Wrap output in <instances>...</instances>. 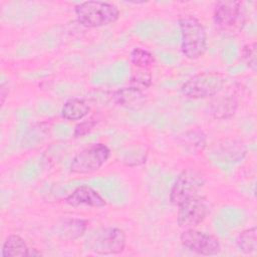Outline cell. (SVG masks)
Masks as SVG:
<instances>
[{"label":"cell","mask_w":257,"mask_h":257,"mask_svg":"<svg viewBox=\"0 0 257 257\" xmlns=\"http://www.w3.org/2000/svg\"><path fill=\"white\" fill-rule=\"evenodd\" d=\"M178 22L183 55L190 60L201 58L208 48V37L204 25L193 15H184Z\"/></svg>","instance_id":"6da1fadb"},{"label":"cell","mask_w":257,"mask_h":257,"mask_svg":"<svg viewBox=\"0 0 257 257\" xmlns=\"http://www.w3.org/2000/svg\"><path fill=\"white\" fill-rule=\"evenodd\" d=\"M74 13L78 23L87 28H97L114 23L120 15L116 5L106 1L89 0L77 3Z\"/></svg>","instance_id":"7a4b0ae2"},{"label":"cell","mask_w":257,"mask_h":257,"mask_svg":"<svg viewBox=\"0 0 257 257\" xmlns=\"http://www.w3.org/2000/svg\"><path fill=\"white\" fill-rule=\"evenodd\" d=\"M215 27L225 35L240 33L246 23V10L240 0L217 1L213 10Z\"/></svg>","instance_id":"3957f363"},{"label":"cell","mask_w":257,"mask_h":257,"mask_svg":"<svg viewBox=\"0 0 257 257\" xmlns=\"http://www.w3.org/2000/svg\"><path fill=\"white\" fill-rule=\"evenodd\" d=\"M126 244V236L118 227L108 226L93 230L84 241L86 250L97 255H116L121 253Z\"/></svg>","instance_id":"277c9868"},{"label":"cell","mask_w":257,"mask_h":257,"mask_svg":"<svg viewBox=\"0 0 257 257\" xmlns=\"http://www.w3.org/2000/svg\"><path fill=\"white\" fill-rule=\"evenodd\" d=\"M226 78L217 72H202L184 82L181 92L188 98L203 99L214 97L225 87Z\"/></svg>","instance_id":"5b68a950"},{"label":"cell","mask_w":257,"mask_h":257,"mask_svg":"<svg viewBox=\"0 0 257 257\" xmlns=\"http://www.w3.org/2000/svg\"><path fill=\"white\" fill-rule=\"evenodd\" d=\"M110 156L109 148L102 143L91 144L79 151L71 160L69 170L72 174L87 175L98 171Z\"/></svg>","instance_id":"8992f818"},{"label":"cell","mask_w":257,"mask_h":257,"mask_svg":"<svg viewBox=\"0 0 257 257\" xmlns=\"http://www.w3.org/2000/svg\"><path fill=\"white\" fill-rule=\"evenodd\" d=\"M205 185L203 174L193 168L182 171L175 179L169 194L172 205L178 207L190 198L200 194Z\"/></svg>","instance_id":"52a82bcc"},{"label":"cell","mask_w":257,"mask_h":257,"mask_svg":"<svg viewBox=\"0 0 257 257\" xmlns=\"http://www.w3.org/2000/svg\"><path fill=\"white\" fill-rule=\"evenodd\" d=\"M210 214V204L206 197L200 194L178 206L177 223L183 229L195 228Z\"/></svg>","instance_id":"ba28073f"},{"label":"cell","mask_w":257,"mask_h":257,"mask_svg":"<svg viewBox=\"0 0 257 257\" xmlns=\"http://www.w3.org/2000/svg\"><path fill=\"white\" fill-rule=\"evenodd\" d=\"M180 241L186 249L199 255L214 256L221 252V243L217 237L195 228L184 229Z\"/></svg>","instance_id":"9c48e42d"},{"label":"cell","mask_w":257,"mask_h":257,"mask_svg":"<svg viewBox=\"0 0 257 257\" xmlns=\"http://www.w3.org/2000/svg\"><path fill=\"white\" fill-rule=\"evenodd\" d=\"M64 202L71 207H91L103 208L106 206V200L92 187L82 185L76 187L64 199Z\"/></svg>","instance_id":"30bf717a"},{"label":"cell","mask_w":257,"mask_h":257,"mask_svg":"<svg viewBox=\"0 0 257 257\" xmlns=\"http://www.w3.org/2000/svg\"><path fill=\"white\" fill-rule=\"evenodd\" d=\"M247 154V148L241 141L225 139L217 143L213 149L216 159L224 163H237L242 161Z\"/></svg>","instance_id":"8fae6325"},{"label":"cell","mask_w":257,"mask_h":257,"mask_svg":"<svg viewBox=\"0 0 257 257\" xmlns=\"http://www.w3.org/2000/svg\"><path fill=\"white\" fill-rule=\"evenodd\" d=\"M111 98L117 105L131 110H137L143 107L147 99L144 90L130 85L112 91Z\"/></svg>","instance_id":"7c38bea8"},{"label":"cell","mask_w":257,"mask_h":257,"mask_svg":"<svg viewBox=\"0 0 257 257\" xmlns=\"http://www.w3.org/2000/svg\"><path fill=\"white\" fill-rule=\"evenodd\" d=\"M87 221L79 218H65L58 221L54 227V234L62 240L74 241L84 235Z\"/></svg>","instance_id":"4fadbf2b"},{"label":"cell","mask_w":257,"mask_h":257,"mask_svg":"<svg viewBox=\"0 0 257 257\" xmlns=\"http://www.w3.org/2000/svg\"><path fill=\"white\" fill-rule=\"evenodd\" d=\"M239 100L233 93L215 95L210 103V113L215 119L223 120L233 116L238 108Z\"/></svg>","instance_id":"5bb4252c"},{"label":"cell","mask_w":257,"mask_h":257,"mask_svg":"<svg viewBox=\"0 0 257 257\" xmlns=\"http://www.w3.org/2000/svg\"><path fill=\"white\" fill-rule=\"evenodd\" d=\"M90 111V106L88 103L78 97H72L67 99L60 110L62 118L69 120V121H75V120H81L85 116L88 115Z\"/></svg>","instance_id":"9a60e30c"},{"label":"cell","mask_w":257,"mask_h":257,"mask_svg":"<svg viewBox=\"0 0 257 257\" xmlns=\"http://www.w3.org/2000/svg\"><path fill=\"white\" fill-rule=\"evenodd\" d=\"M181 146L191 155H198L202 153L207 146L206 135L197 128L184 132L179 137Z\"/></svg>","instance_id":"2e32d148"},{"label":"cell","mask_w":257,"mask_h":257,"mask_svg":"<svg viewBox=\"0 0 257 257\" xmlns=\"http://www.w3.org/2000/svg\"><path fill=\"white\" fill-rule=\"evenodd\" d=\"M29 247L22 237L16 234L9 235L4 241L1 249V257L28 256Z\"/></svg>","instance_id":"e0dca14e"},{"label":"cell","mask_w":257,"mask_h":257,"mask_svg":"<svg viewBox=\"0 0 257 257\" xmlns=\"http://www.w3.org/2000/svg\"><path fill=\"white\" fill-rule=\"evenodd\" d=\"M238 249L244 254H254L257 250V228L253 226L239 233L236 239Z\"/></svg>","instance_id":"ac0fdd59"},{"label":"cell","mask_w":257,"mask_h":257,"mask_svg":"<svg viewBox=\"0 0 257 257\" xmlns=\"http://www.w3.org/2000/svg\"><path fill=\"white\" fill-rule=\"evenodd\" d=\"M130 59L134 67L146 69H150L155 62L153 53L144 47H135L131 52Z\"/></svg>","instance_id":"d6986e66"},{"label":"cell","mask_w":257,"mask_h":257,"mask_svg":"<svg viewBox=\"0 0 257 257\" xmlns=\"http://www.w3.org/2000/svg\"><path fill=\"white\" fill-rule=\"evenodd\" d=\"M152 84V74L150 69L134 67L128 80V85L145 90Z\"/></svg>","instance_id":"ffe728a7"},{"label":"cell","mask_w":257,"mask_h":257,"mask_svg":"<svg viewBox=\"0 0 257 257\" xmlns=\"http://www.w3.org/2000/svg\"><path fill=\"white\" fill-rule=\"evenodd\" d=\"M241 60L251 71L255 72L257 70V43L252 41L246 43L241 48Z\"/></svg>","instance_id":"44dd1931"},{"label":"cell","mask_w":257,"mask_h":257,"mask_svg":"<svg viewBox=\"0 0 257 257\" xmlns=\"http://www.w3.org/2000/svg\"><path fill=\"white\" fill-rule=\"evenodd\" d=\"M147 161V153L141 148H131L123 154L122 163L127 167H138L145 164Z\"/></svg>","instance_id":"7402d4cb"},{"label":"cell","mask_w":257,"mask_h":257,"mask_svg":"<svg viewBox=\"0 0 257 257\" xmlns=\"http://www.w3.org/2000/svg\"><path fill=\"white\" fill-rule=\"evenodd\" d=\"M96 122H97V118L94 115L89 116L88 118H86L83 121L79 122L75 126V128L73 131V136L75 138H80V137L86 136L95 126Z\"/></svg>","instance_id":"603a6c76"},{"label":"cell","mask_w":257,"mask_h":257,"mask_svg":"<svg viewBox=\"0 0 257 257\" xmlns=\"http://www.w3.org/2000/svg\"><path fill=\"white\" fill-rule=\"evenodd\" d=\"M0 96H1V104L3 105L4 101H5V98L8 96V88L5 87V84L4 82H2L1 84V88H0Z\"/></svg>","instance_id":"cb8c5ba5"},{"label":"cell","mask_w":257,"mask_h":257,"mask_svg":"<svg viewBox=\"0 0 257 257\" xmlns=\"http://www.w3.org/2000/svg\"><path fill=\"white\" fill-rule=\"evenodd\" d=\"M28 256H30V257L42 256V253H41L40 251H38L37 249H35V248H29V251H28Z\"/></svg>","instance_id":"d4e9b609"}]
</instances>
